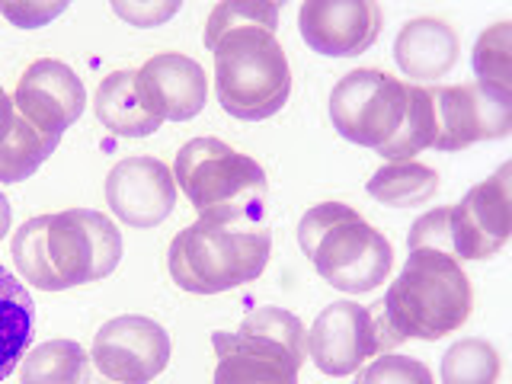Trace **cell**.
Segmentation results:
<instances>
[{
  "mask_svg": "<svg viewBox=\"0 0 512 384\" xmlns=\"http://www.w3.org/2000/svg\"><path fill=\"white\" fill-rule=\"evenodd\" d=\"M112 10L125 16L132 26H160L180 10V4H176V0H170V4H116Z\"/></svg>",
  "mask_w": 512,
  "mask_h": 384,
  "instance_id": "cell-29",
  "label": "cell"
},
{
  "mask_svg": "<svg viewBox=\"0 0 512 384\" xmlns=\"http://www.w3.org/2000/svg\"><path fill=\"white\" fill-rule=\"evenodd\" d=\"M477 84L512 93V23H496L474 45Z\"/></svg>",
  "mask_w": 512,
  "mask_h": 384,
  "instance_id": "cell-25",
  "label": "cell"
},
{
  "mask_svg": "<svg viewBox=\"0 0 512 384\" xmlns=\"http://www.w3.org/2000/svg\"><path fill=\"white\" fill-rule=\"evenodd\" d=\"M436 109V151H464L477 141H496L512 132V93L487 84L429 90Z\"/></svg>",
  "mask_w": 512,
  "mask_h": 384,
  "instance_id": "cell-11",
  "label": "cell"
},
{
  "mask_svg": "<svg viewBox=\"0 0 512 384\" xmlns=\"http://www.w3.org/2000/svg\"><path fill=\"white\" fill-rule=\"evenodd\" d=\"M384 13L375 0H308L298 10L301 39L324 58H356L375 45Z\"/></svg>",
  "mask_w": 512,
  "mask_h": 384,
  "instance_id": "cell-12",
  "label": "cell"
},
{
  "mask_svg": "<svg viewBox=\"0 0 512 384\" xmlns=\"http://www.w3.org/2000/svg\"><path fill=\"white\" fill-rule=\"evenodd\" d=\"M16 112L45 135L61 138L80 119L87 106V90L68 64L55 58L32 61L13 93Z\"/></svg>",
  "mask_w": 512,
  "mask_h": 384,
  "instance_id": "cell-13",
  "label": "cell"
},
{
  "mask_svg": "<svg viewBox=\"0 0 512 384\" xmlns=\"http://www.w3.org/2000/svg\"><path fill=\"white\" fill-rule=\"evenodd\" d=\"M512 167L503 164L490 180L468 189L455 205L432 208L410 228V250H442L455 260H490L512 234Z\"/></svg>",
  "mask_w": 512,
  "mask_h": 384,
  "instance_id": "cell-7",
  "label": "cell"
},
{
  "mask_svg": "<svg viewBox=\"0 0 512 384\" xmlns=\"http://www.w3.org/2000/svg\"><path fill=\"white\" fill-rule=\"evenodd\" d=\"M500 352L493 343L480 340V336H468L458 340L452 349L442 356V384H496L500 381Z\"/></svg>",
  "mask_w": 512,
  "mask_h": 384,
  "instance_id": "cell-24",
  "label": "cell"
},
{
  "mask_svg": "<svg viewBox=\"0 0 512 384\" xmlns=\"http://www.w3.org/2000/svg\"><path fill=\"white\" fill-rule=\"evenodd\" d=\"M436 141V109H432V96L426 87L407 84V116L400 122V132L378 151L388 164L400 160H413L420 151L432 148Z\"/></svg>",
  "mask_w": 512,
  "mask_h": 384,
  "instance_id": "cell-23",
  "label": "cell"
},
{
  "mask_svg": "<svg viewBox=\"0 0 512 384\" xmlns=\"http://www.w3.org/2000/svg\"><path fill=\"white\" fill-rule=\"evenodd\" d=\"M439 186L442 180L432 167L416 164V160H400V164H384L381 170H375L365 189L381 205L413 208V205H426L439 192Z\"/></svg>",
  "mask_w": 512,
  "mask_h": 384,
  "instance_id": "cell-20",
  "label": "cell"
},
{
  "mask_svg": "<svg viewBox=\"0 0 512 384\" xmlns=\"http://www.w3.org/2000/svg\"><path fill=\"white\" fill-rule=\"evenodd\" d=\"M122 260V234L103 212H68L29 218L13 234V263L20 276L42 292L100 282Z\"/></svg>",
  "mask_w": 512,
  "mask_h": 384,
  "instance_id": "cell-2",
  "label": "cell"
},
{
  "mask_svg": "<svg viewBox=\"0 0 512 384\" xmlns=\"http://www.w3.org/2000/svg\"><path fill=\"white\" fill-rule=\"evenodd\" d=\"M458 55V32L436 16H420V20L404 23L394 39L397 68L416 80V87L445 77L458 64Z\"/></svg>",
  "mask_w": 512,
  "mask_h": 384,
  "instance_id": "cell-17",
  "label": "cell"
},
{
  "mask_svg": "<svg viewBox=\"0 0 512 384\" xmlns=\"http://www.w3.org/2000/svg\"><path fill=\"white\" fill-rule=\"evenodd\" d=\"M407 116V84L375 68L340 77L330 93V122L346 141L381 151Z\"/></svg>",
  "mask_w": 512,
  "mask_h": 384,
  "instance_id": "cell-9",
  "label": "cell"
},
{
  "mask_svg": "<svg viewBox=\"0 0 512 384\" xmlns=\"http://www.w3.org/2000/svg\"><path fill=\"white\" fill-rule=\"evenodd\" d=\"M13 119H16V109H13V100L4 93V87H0V141H4L10 135L13 128Z\"/></svg>",
  "mask_w": 512,
  "mask_h": 384,
  "instance_id": "cell-30",
  "label": "cell"
},
{
  "mask_svg": "<svg viewBox=\"0 0 512 384\" xmlns=\"http://www.w3.org/2000/svg\"><path fill=\"white\" fill-rule=\"evenodd\" d=\"M138 93L160 122H186L205 109L208 80L199 61L164 52L138 68Z\"/></svg>",
  "mask_w": 512,
  "mask_h": 384,
  "instance_id": "cell-15",
  "label": "cell"
},
{
  "mask_svg": "<svg viewBox=\"0 0 512 384\" xmlns=\"http://www.w3.org/2000/svg\"><path fill=\"white\" fill-rule=\"evenodd\" d=\"M55 135H45L32 128L20 112H16L10 135L0 141V183H23L36 173L58 148Z\"/></svg>",
  "mask_w": 512,
  "mask_h": 384,
  "instance_id": "cell-22",
  "label": "cell"
},
{
  "mask_svg": "<svg viewBox=\"0 0 512 384\" xmlns=\"http://www.w3.org/2000/svg\"><path fill=\"white\" fill-rule=\"evenodd\" d=\"M90 356L74 340H48L26 352L23 384H87Z\"/></svg>",
  "mask_w": 512,
  "mask_h": 384,
  "instance_id": "cell-21",
  "label": "cell"
},
{
  "mask_svg": "<svg viewBox=\"0 0 512 384\" xmlns=\"http://www.w3.org/2000/svg\"><path fill=\"white\" fill-rule=\"evenodd\" d=\"M218 352L215 384H298L301 362L288 349L256 333H212Z\"/></svg>",
  "mask_w": 512,
  "mask_h": 384,
  "instance_id": "cell-16",
  "label": "cell"
},
{
  "mask_svg": "<svg viewBox=\"0 0 512 384\" xmlns=\"http://www.w3.org/2000/svg\"><path fill=\"white\" fill-rule=\"evenodd\" d=\"M96 119L119 138H148L160 125L154 112L144 106L138 93V71H116L103 77L100 90H96Z\"/></svg>",
  "mask_w": 512,
  "mask_h": 384,
  "instance_id": "cell-18",
  "label": "cell"
},
{
  "mask_svg": "<svg viewBox=\"0 0 512 384\" xmlns=\"http://www.w3.org/2000/svg\"><path fill=\"white\" fill-rule=\"evenodd\" d=\"M269 253L272 234L260 224L231 228V224H212L199 218L173 237L167 266L183 292L218 295L260 279Z\"/></svg>",
  "mask_w": 512,
  "mask_h": 384,
  "instance_id": "cell-6",
  "label": "cell"
},
{
  "mask_svg": "<svg viewBox=\"0 0 512 384\" xmlns=\"http://www.w3.org/2000/svg\"><path fill=\"white\" fill-rule=\"evenodd\" d=\"M173 180L186 192L202 221L256 228L266 212V170L221 138L186 141L173 164Z\"/></svg>",
  "mask_w": 512,
  "mask_h": 384,
  "instance_id": "cell-5",
  "label": "cell"
},
{
  "mask_svg": "<svg viewBox=\"0 0 512 384\" xmlns=\"http://www.w3.org/2000/svg\"><path fill=\"white\" fill-rule=\"evenodd\" d=\"M90 362L109 384H148L170 362V336L151 317H112L93 336Z\"/></svg>",
  "mask_w": 512,
  "mask_h": 384,
  "instance_id": "cell-10",
  "label": "cell"
},
{
  "mask_svg": "<svg viewBox=\"0 0 512 384\" xmlns=\"http://www.w3.org/2000/svg\"><path fill=\"white\" fill-rule=\"evenodd\" d=\"M87 384H109V381H106V378H100V375H93V372H90V381H87Z\"/></svg>",
  "mask_w": 512,
  "mask_h": 384,
  "instance_id": "cell-32",
  "label": "cell"
},
{
  "mask_svg": "<svg viewBox=\"0 0 512 384\" xmlns=\"http://www.w3.org/2000/svg\"><path fill=\"white\" fill-rule=\"evenodd\" d=\"M64 10H68V4H0V13H4L13 26H23V29L45 26Z\"/></svg>",
  "mask_w": 512,
  "mask_h": 384,
  "instance_id": "cell-28",
  "label": "cell"
},
{
  "mask_svg": "<svg viewBox=\"0 0 512 384\" xmlns=\"http://www.w3.org/2000/svg\"><path fill=\"white\" fill-rule=\"evenodd\" d=\"M106 202L128 228H154L176 205V180L164 160L125 157L106 176Z\"/></svg>",
  "mask_w": 512,
  "mask_h": 384,
  "instance_id": "cell-14",
  "label": "cell"
},
{
  "mask_svg": "<svg viewBox=\"0 0 512 384\" xmlns=\"http://www.w3.org/2000/svg\"><path fill=\"white\" fill-rule=\"evenodd\" d=\"M356 384H436V378L420 359L384 352L372 365L362 368Z\"/></svg>",
  "mask_w": 512,
  "mask_h": 384,
  "instance_id": "cell-27",
  "label": "cell"
},
{
  "mask_svg": "<svg viewBox=\"0 0 512 384\" xmlns=\"http://www.w3.org/2000/svg\"><path fill=\"white\" fill-rule=\"evenodd\" d=\"M400 336L388 324L381 301L362 308L356 301H333L308 330V356L330 378L356 375L365 359L397 349Z\"/></svg>",
  "mask_w": 512,
  "mask_h": 384,
  "instance_id": "cell-8",
  "label": "cell"
},
{
  "mask_svg": "<svg viewBox=\"0 0 512 384\" xmlns=\"http://www.w3.org/2000/svg\"><path fill=\"white\" fill-rule=\"evenodd\" d=\"M240 330L266 336V340L279 343L282 349H288V356H292L295 362H301V365H304V359H308V330H304V324L292 311L260 308V311H253V314L244 317Z\"/></svg>",
  "mask_w": 512,
  "mask_h": 384,
  "instance_id": "cell-26",
  "label": "cell"
},
{
  "mask_svg": "<svg viewBox=\"0 0 512 384\" xmlns=\"http://www.w3.org/2000/svg\"><path fill=\"white\" fill-rule=\"evenodd\" d=\"M10 224H13V208L7 202V196L0 192V237H4L10 231Z\"/></svg>",
  "mask_w": 512,
  "mask_h": 384,
  "instance_id": "cell-31",
  "label": "cell"
},
{
  "mask_svg": "<svg viewBox=\"0 0 512 384\" xmlns=\"http://www.w3.org/2000/svg\"><path fill=\"white\" fill-rule=\"evenodd\" d=\"M474 288L455 256L442 250H410L391 282L381 311L400 340H442L468 324Z\"/></svg>",
  "mask_w": 512,
  "mask_h": 384,
  "instance_id": "cell-3",
  "label": "cell"
},
{
  "mask_svg": "<svg viewBox=\"0 0 512 384\" xmlns=\"http://www.w3.org/2000/svg\"><path fill=\"white\" fill-rule=\"evenodd\" d=\"M276 26L279 7L256 0H228L208 16L205 48L215 55L218 103L240 122L276 116L292 93V68Z\"/></svg>",
  "mask_w": 512,
  "mask_h": 384,
  "instance_id": "cell-1",
  "label": "cell"
},
{
  "mask_svg": "<svg viewBox=\"0 0 512 384\" xmlns=\"http://www.w3.org/2000/svg\"><path fill=\"white\" fill-rule=\"evenodd\" d=\"M36 327V308L26 285L0 266V381L16 372Z\"/></svg>",
  "mask_w": 512,
  "mask_h": 384,
  "instance_id": "cell-19",
  "label": "cell"
},
{
  "mask_svg": "<svg viewBox=\"0 0 512 384\" xmlns=\"http://www.w3.org/2000/svg\"><path fill=\"white\" fill-rule=\"evenodd\" d=\"M298 247L314 263L317 276L346 295L375 292L388 282L394 247L346 202H320L298 224Z\"/></svg>",
  "mask_w": 512,
  "mask_h": 384,
  "instance_id": "cell-4",
  "label": "cell"
}]
</instances>
